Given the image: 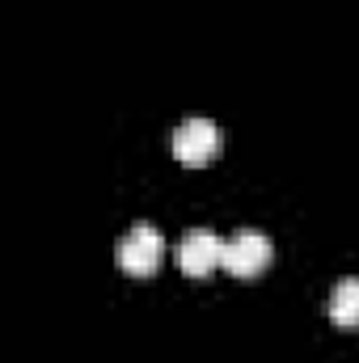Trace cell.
Wrapping results in <instances>:
<instances>
[{"label": "cell", "instance_id": "1", "mask_svg": "<svg viewBox=\"0 0 359 363\" xmlns=\"http://www.w3.org/2000/svg\"><path fill=\"white\" fill-rule=\"evenodd\" d=\"M161 254H165V241L153 224H136L118 241V267L127 274H153L161 267Z\"/></svg>", "mask_w": 359, "mask_h": 363}, {"label": "cell", "instance_id": "2", "mask_svg": "<svg viewBox=\"0 0 359 363\" xmlns=\"http://www.w3.org/2000/svg\"><path fill=\"white\" fill-rule=\"evenodd\" d=\"M224 267L237 279H254L270 267V241L258 228H241L233 241H224Z\"/></svg>", "mask_w": 359, "mask_h": 363}, {"label": "cell", "instance_id": "3", "mask_svg": "<svg viewBox=\"0 0 359 363\" xmlns=\"http://www.w3.org/2000/svg\"><path fill=\"white\" fill-rule=\"evenodd\" d=\"M220 152V127L211 118H186L174 131V157L182 165H207Z\"/></svg>", "mask_w": 359, "mask_h": 363}, {"label": "cell", "instance_id": "4", "mask_svg": "<svg viewBox=\"0 0 359 363\" xmlns=\"http://www.w3.org/2000/svg\"><path fill=\"white\" fill-rule=\"evenodd\" d=\"M178 267L190 274V279L211 274L216 267H224V241H220L211 228H190L178 245Z\"/></svg>", "mask_w": 359, "mask_h": 363}, {"label": "cell", "instance_id": "5", "mask_svg": "<svg viewBox=\"0 0 359 363\" xmlns=\"http://www.w3.org/2000/svg\"><path fill=\"white\" fill-rule=\"evenodd\" d=\"M330 321L334 325H359V279H338L330 291Z\"/></svg>", "mask_w": 359, "mask_h": 363}]
</instances>
